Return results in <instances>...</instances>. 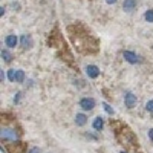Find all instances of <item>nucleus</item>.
Returning <instances> with one entry per match:
<instances>
[{"label": "nucleus", "mask_w": 153, "mask_h": 153, "mask_svg": "<svg viewBox=\"0 0 153 153\" xmlns=\"http://www.w3.org/2000/svg\"><path fill=\"white\" fill-rule=\"evenodd\" d=\"M117 138H118V141L121 144H127V146H135V135L132 133V130L129 129V127H123L121 130L117 132Z\"/></svg>", "instance_id": "nucleus-1"}, {"label": "nucleus", "mask_w": 153, "mask_h": 153, "mask_svg": "<svg viewBox=\"0 0 153 153\" xmlns=\"http://www.w3.org/2000/svg\"><path fill=\"white\" fill-rule=\"evenodd\" d=\"M0 136H2V141H12V143H17L20 138L19 132L16 129H9V127H2Z\"/></svg>", "instance_id": "nucleus-2"}, {"label": "nucleus", "mask_w": 153, "mask_h": 153, "mask_svg": "<svg viewBox=\"0 0 153 153\" xmlns=\"http://www.w3.org/2000/svg\"><path fill=\"white\" fill-rule=\"evenodd\" d=\"M136 95L135 94H132V92H126V95H124V103H126V107L127 109H133L135 107V104H136Z\"/></svg>", "instance_id": "nucleus-3"}, {"label": "nucleus", "mask_w": 153, "mask_h": 153, "mask_svg": "<svg viewBox=\"0 0 153 153\" xmlns=\"http://www.w3.org/2000/svg\"><path fill=\"white\" fill-rule=\"evenodd\" d=\"M123 57H124L126 61L132 63V65H136V63H139V57H138L135 52H132V51H124V52H123Z\"/></svg>", "instance_id": "nucleus-4"}, {"label": "nucleus", "mask_w": 153, "mask_h": 153, "mask_svg": "<svg viewBox=\"0 0 153 153\" xmlns=\"http://www.w3.org/2000/svg\"><path fill=\"white\" fill-rule=\"evenodd\" d=\"M80 107L83 110H92L95 107V100L94 98H83L80 101Z\"/></svg>", "instance_id": "nucleus-5"}, {"label": "nucleus", "mask_w": 153, "mask_h": 153, "mask_svg": "<svg viewBox=\"0 0 153 153\" xmlns=\"http://www.w3.org/2000/svg\"><path fill=\"white\" fill-rule=\"evenodd\" d=\"M17 43H19V38H17L14 34H9V35L5 37V45H6L9 49H14V48L17 46Z\"/></svg>", "instance_id": "nucleus-6"}, {"label": "nucleus", "mask_w": 153, "mask_h": 153, "mask_svg": "<svg viewBox=\"0 0 153 153\" xmlns=\"http://www.w3.org/2000/svg\"><path fill=\"white\" fill-rule=\"evenodd\" d=\"M86 74H87L89 78H97L100 75V69L95 65H89V66H86Z\"/></svg>", "instance_id": "nucleus-7"}, {"label": "nucleus", "mask_w": 153, "mask_h": 153, "mask_svg": "<svg viewBox=\"0 0 153 153\" xmlns=\"http://www.w3.org/2000/svg\"><path fill=\"white\" fill-rule=\"evenodd\" d=\"M8 152H9V153H25V144H23V143L9 144V146H8Z\"/></svg>", "instance_id": "nucleus-8"}, {"label": "nucleus", "mask_w": 153, "mask_h": 153, "mask_svg": "<svg viewBox=\"0 0 153 153\" xmlns=\"http://www.w3.org/2000/svg\"><path fill=\"white\" fill-rule=\"evenodd\" d=\"M20 46H22L23 49L31 48V46H32V37H31V35H28V34L22 35V38H20Z\"/></svg>", "instance_id": "nucleus-9"}, {"label": "nucleus", "mask_w": 153, "mask_h": 153, "mask_svg": "<svg viewBox=\"0 0 153 153\" xmlns=\"http://www.w3.org/2000/svg\"><path fill=\"white\" fill-rule=\"evenodd\" d=\"M123 8L124 11H133L136 8V0H124V3H123Z\"/></svg>", "instance_id": "nucleus-10"}, {"label": "nucleus", "mask_w": 153, "mask_h": 153, "mask_svg": "<svg viewBox=\"0 0 153 153\" xmlns=\"http://www.w3.org/2000/svg\"><path fill=\"white\" fill-rule=\"evenodd\" d=\"M86 121H87V117H86L84 113H78V115L75 117V123H76V126H84Z\"/></svg>", "instance_id": "nucleus-11"}, {"label": "nucleus", "mask_w": 153, "mask_h": 153, "mask_svg": "<svg viewBox=\"0 0 153 153\" xmlns=\"http://www.w3.org/2000/svg\"><path fill=\"white\" fill-rule=\"evenodd\" d=\"M104 127V121H103V118H95V121H94V129L95 130H101Z\"/></svg>", "instance_id": "nucleus-12"}, {"label": "nucleus", "mask_w": 153, "mask_h": 153, "mask_svg": "<svg viewBox=\"0 0 153 153\" xmlns=\"http://www.w3.org/2000/svg\"><path fill=\"white\" fill-rule=\"evenodd\" d=\"M2 58H3L6 63H11V60H12V54L9 52L8 49H2Z\"/></svg>", "instance_id": "nucleus-13"}, {"label": "nucleus", "mask_w": 153, "mask_h": 153, "mask_svg": "<svg viewBox=\"0 0 153 153\" xmlns=\"http://www.w3.org/2000/svg\"><path fill=\"white\" fill-rule=\"evenodd\" d=\"M25 81V72L22 69L16 71V83H23Z\"/></svg>", "instance_id": "nucleus-14"}, {"label": "nucleus", "mask_w": 153, "mask_h": 153, "mask_svg": "<svg viewBox=\"0 0 153 153\" xmlns=\"http://www.w3.org/2000/svg\"><path fill=\"white\" fill-rule=\"evenodd\" d=\"M144 19H146V22H149V23H153V9H147V11H146Z\"/></svg>", "instance_id": "nucleus-15"}, {"label": "nucleus", "mask_w": 153, "mask_h": 153, "mask_svg": "<svg viewBox=\"0 0 153 153\" xmlns=\"http://www.w3.org/2000/svg\"><path fill=\"white\" fill-rule=\"evenodd\" d=\"M8 80L9 81H16V69H9L8 71Z\"/></svg>", "instance_id": "nucleus-16"}, {"label": "nucleus", "mask_w": 153, "mask_h": 153, "mask_svg": "<svg viewBox=\"0 0 153 153\" xmlns=\"http://www.w3.org/2000/svg\"><path fill=\"white\" fill-rule=\"evenodd\" d=\"M103 107H104V110H106L109 115H113V109H112V107H110L107 103H103Z\"/></svg>", "instance_id": "nucleus-17"}, {"label": "nucleus", "mask_w": 153, "mask_h": 153, "mask_svg": "<svg viewBox=\"0 0 153 153\" xmlns=\"http://www.w3.org/2000/svg\"><path fill=\"white\" fill-rule=\"evenodd\" d=\"M146 109H147V112L153 113V100H152V101H149V103L146 104Z\"/></svg>", "instance_id": "nucleus-18"}, {"label": "nucleus", "mask_w": 153, "mask_h": 153, "mask_svg": "<svg viewBox=\"0 0 153 153\" xmlns=\"http://www.w3.org/2000/svg\"><path fill=\"white\" fill-rule=\"evenodd\" d=\"M28 153H40V149H38V147H32Z\"/></svg>", "instance_id": "nucleus-19"}, {"label": "nucleus", "mask_w": 153, "mask_h": 153, "mask_svg": "<svg viewBox=\"0 0 153 153\" xmlns=\"http://www.w3.org/2000/svg\"><path fill=\"white\" fill-rule=\"evenodd\" d=\"M20 95H22L20 92H17V94H16V97H14V103H19V100H20Z\"/></svg>", "instance_id": "nucleus-20"}, {"label": "nucleus", "mask_w": 153, "mask_h": 153, "mask_svg": "<svg viewBox=\"0 0 153 153\" xmlns=\"http://www.w3.org/2000/svg\"><path fill=\"white\" fill-rule=\"evenodd\" d=\"M5 78H6V75H5V72L2 71V72H0V80H2V83L5 81Z\"/></svg>", "instance_id": "nucleus-21"}, {"label": "nucleus", "mask_w": 153, "mask_h": 153, "mask_svg": "<svg viewBox=\"0 0 153 153\" xmlns=\"http://www.w3.org/2000/svg\"><path fill=\"white\" fill-rule=\"evenodd\" d=\"M149 138L153 141V129H150V130H149Z\"/></svg>", "instance_id": "nucleus-22"}, {"label": "nucleus", "mask_w": 153, "mask_h": 153, "mask_svg": "<svg viewBox=\"0 0 153 153\" xmlns=\"http://www.w3.org/2000/svg\"><path fill=\"white\" fill-rule=\"evenodd\" d=\"M5 11H6V9H5V6L0 8V16H2V17H3V14H5Z\"/></svg>", "instance_id": "nucleus-23"}, {"label": "nucleus", "mask_w": 153, "mask_h": 153, "mask_svg": "<svg viewBox=\"0 0 153 153\" xmlns=\"http://www.w3.org/2000/svg\"><path fill=\"white\" fill-rule=\"evenodd\" d=\"M106 2H107L109 5H113V3H117V0H106Z\"/></svg>", "instance_id": "nucleus-24"}, {"label": "nucleus", "mask_w": 153, "mask_h": 153, "mask_svg": "<svg viewBox=\"0 0 153 153\" xmlns=\"http://www.w3.org/2000/svg\"><path fill=\"white\" fill-rule=\"evenodd\" d=\"M121 153H126V152H121Z\"/></svg>", "instance_id": "nucleus-25"}]
</instances>
